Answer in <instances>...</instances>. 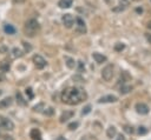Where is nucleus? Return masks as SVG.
Wrapping results in <instances>:
<instances>
[{"instance_id": "dca6fc26", "label": "nucleus", "mask_w": 151, "mask_h": 140, "mask_svg": "<svg viewBox=\"0 0 151 140\" xmlns=\"http://www.w3.org/2000/svg\"><path fill=\"white\" fill-rule=\"evenodd\" d=\"M58 5L60 8H70L72 6V0H59Z\"/></svg>"}, {"instance_id": "7c9ffc66", "label": "nucleus", "mask_w": 151, "mask_h": 140, "mask_svg": "<svg viewBox=\"0 0 151 140\" xmlns=\"http://www.w3.org/2000/svg\"><path fill=\"white\" fill-rule=\"evenodd\" d=\"M8 51V48L6 46H0V53H6Z\"/></svg>"}, {"instance_id": "a878e982", "label": "nucleus", "mask_w": 151, "mask_h": 140, "mask_svg": "<svg viewBox=\"0 0 151 140\" xmlns=\"http://www.w3.org/2000/svg\"><path fill=\"white\" fill-rule=\"evenodd\" d=\"M78 125H79V124H78L77 121H76V122H72V124L68 125V128H70V129H76V128L78 127Z\"/></svg>"}, {"instance_id": "f704fd0d", "label": "nucleus", "mask_w": 151, "mask_h": 140, "mask_svg": "<svg viewBox=\"0 0 151 140\" xmlns=\"http://www.w3.org/2000/svg\"><path fill=\"white\" fill-rule=\"evenodd\" d=\"M117 140H126V139H125V136H123V135H119V136L117 138Z\"/></svg>"}, {"instance_id": "c756f323", "label": "nucleus", "mask_w": 151, "mask_h": 140, "mask_svg": "<svg viewBox=\"0 0 151 140\" xmlns=\"http://www.w3.org/2000/svg\"><path fill=\"white\" fill-rule=\"evenodd\" d=\"M124 129H125V132H127V133H133V128L130 127V126H125Z\"/></svg>"}, {"instance_id": "412c9836", "label": "nucleus", "mask_w": 151, "mask_h": 140, "mask_svg": "<svg viewBox=\"0 0 151 140\" xmlns=\"http://www.w3.org/2000/svg\"><path fill=\"white\" fill-rule=\"evenodd\" d=\"M124 48H125V45L122 44V42H118V44L114 45V51H117V52H122Z\"/></svg>"}, {"instance_id": "9d476101", "label": "nucleus", "mask_w": 151, "mask_h": 140, "mask_svg": "<svg viewBox=\"0 0 151 140\" xmlns=\"http://www.w3.org/2000/svg\"><path fill=\"white\" fill-rule=\"evenodd\" d=\"M129 0H119V5L118 7H114L113 8V12H120V11H124L127 6H129Z\"/></svg>"}, {"instance_id": "cd10ccee", "label": "nucleus", "mask_w": 151, "mask_h": 140, "mask_svg": "<svg viewBox=\"0 0 151 140\" xmlns=\"http://www.w3.org/2000/svg\"><path fill=\"white\" fill-rule=\"evenodd\" d=\"M138 133H139V134H145V133H146V128L143 127V126H140V127L138 128Z\"/></svg>"}, {"instance_id": "5701e85b", "label": "nucleus", "mask_w": 151, "mask_h": 140, "mask_svg": "<svg viewBox=\"0 0 151 140\" xmlns=\"http://www.w3.org/2000/svg\"><path fill=\"white\" fill-rule=\"evenodd\" d=\"M129 91H131V87H130V86H125V85L123 84V85H122V87H120V93L125 94V93H127Z\"/></svg>"}, {"instance_id": "1a4fd4ad", "label": "nucleus", "mask_w": 151, "mask_h": 140, "mask_svg": "<svg viewBox=\"0 0 151 140\" xmlns=\"http://www.w3.org/2000/svg\"><path fill=\"white\" fill-rule=\"evenodd\" d=\"M117 101V96L114 95H105V96H101L98 102L99 104H105V102H116Z\"/></svg>"}, {"instance_id": "bb28decb", "label": "nucleus", "mask_w": 151, "mask_h": 140, "mask_svg": "<svg viewBox=\"0 0 151 140\" xmlns=\"http://www.w3.org/2000/svg\"><path fill=\"white\" fill-rule=\"evenodd\" d=\"M26 94H28V98L29 99H32L33 98V93H32V88H26Z\"/></svg>"}, {"instance_id": "423d86ee", "label": "nucleus", "mask_w": 151, "mask_h": 140, "mask_svg": "<svg viewBox=\"0 0 151 140\" xmlns=\"http://www.w3.org/2000/svg\"><path fill=\"white\" fill-rule=\"evenodd\" d=\"M73 22H74V19H73V16L71 14L67 13V14H64L63 15V24L65 25L66 28H71L72 25H73Z\"/></svg>"}, {"instance_id": "58836bf2", "label": "nucleus", "mask_w": 151, "mask_h": 140, "mask_svg": "<svg viewBox=\"0 0 151 140\" xmlns=\"http://www.w3.org/2000/svg\"><path fill=\"white\" fill-rule=\"evenodd\" d=\"M147 27H149V28H150V29H151V21H150V22H149V24H147Z\"/></svg>"}, {"instance_id": "0eeeda50", "label": "nucleus", "mask_w": 151, "mask_h": 140, "mask_svg": "<svg viewBox=\"0 0 151 140\" xmlns=\"http://www.w3.org/2000/svg\"><path fill=\"white\" fill-rule=\"evenodd\" d=\"M76 21H77V32L84 34V33L86 32V26H85L84 20H83L81 18H77Z\"/></svg>"}, {"instance_id": "ea45409f", "label": "nucleus", "mask_w": 151, "mask_h": 140, "mask_svg": "<svg viewBox=\"0 0 151 140\" xmlns=\"http://www.w3.org/2000/svg\"><path fill=\"white\" fill-rule=\"evenodd\" d=\"M0 94H1V91H0Z\"/></svg>"}, {"instance_id": "4468645a", "label": "nucleus", "mask_w": 151, "mask_h": 140, "mask_svg": "<svg viewBox=\"0 0 151 140\" xmlns=\"http://www.w3.org/2000/svg\"><path fill=\"white\" fill-rule=\"evenodd\" d=\"M72 115H73V112H72V111H66V112H64V113L61 114V116H60V122H65L66 120H68L70 118H72Z\"/></svg>"}, {"instance_id": "c9c22d12", "label": "nucleus", "mask_w": 151, "mask_h": 140, "mask_svg": "<svg viewBox=\"0 0 151 140\" xmlns=\"http://www.w3.org/2000/svg\"><path fill=\"white\" fill-rule=\"evenodd\" d=\"M24 1H25V0H13V2H14V4H17V2L19 4V2H24Z\"/></svg>"}, {"instance_id": "f8f14e48", "label": "nucleus", "mask_w": 151, "mask_h": 140, "mask_svg": "<svg viewBox=\"0 0 151 140\" xmlns=\"http://www.w3.org/2000/svg\"><path fill=\"white\" fill-rule=\"evenodd\" d=\"M92 56L96 60V62H98V64H103V62L106 61V56L103 55V54H100V53H93Z\"/></svg>"}, {"instance_id": "ddd939ff", "label": "nucleus", "mask_w": 151, "mask_h": 140, "mask_svg": "<svg viewBox=\"0 0 151 140\" xmlns=\"http://www.w3.org/2000/svg\"><path fill=\"white\" fill-rule=\"evenodd\" d=\"M4 31H5V33L6 34H14L15 32H17V29H15V27L14 26H12V25H9V24H6V25H4Z\"/></svg>"}, {"instance_id": "6ab92c4d", "label": "nucleus", "mask_w": 151, "mask_h": 140, "mask_svg": "<svg viewBox=\"0 0 151 140\" xmlns=\"http://www.w3.org/2000/svg\"><path fill=\"white\" fill-rule=\"evenodd\" d=\"M12 53H13V56H14V58H21V56H22V54H24V53H22V51H21V49H19V48H17V47H15V48H13Z\"/></svg>"}, {"instance_id": "4be33fe9", "label": "nucleus", "mask_w": 151, "mask_h": 140, "mask_svg": "<svg viewBox=\"0 0 151 140\" xmlns=\"http://www.w3.org/2000/svg\"><path fill=\"white\" fill-rule=\"evenodd\" d=\"M66 65H67L68 68H73L74 65H76V62H74L73 59H71V58H66Z\"/></svg>"}, {"instance_id": "473e14b6", "label": "nucleus", "mask_w": 151, "mask_h": 140, "mask_svg": "<svg viewBox=\"0 0 151 140\" xmlns=\"http://www.w3.org/2000/svg\"><path fill=\"white\" fill-rule=\"evenodd\" d=\"M78 64H79V71L81 72L83 68H84V64H83V61H78Z\"/></svg>"}, {"instance_id": "2f4dec72", "label": "nucleus", "mask_w": 151, "mask_h": 140, "mask_svg": "<svg viewBox=\"0 0 151 140\" xmlns=\"http://www.w3.org/2000/svg\"><path fill=\"white\" fill-rule=\"evenodd\" d=\"M44 113H45V114H48V115H51V114L53 113V109L50 107V108H47L46 111H44Z\"/></svg>"}, {"instance_id": "e433bc0d", "label": "nucleus", "mask_w": 151, "mask_h": 140, "mask_svg": "<svg viewBox=\"0 0 151 140\" xmlns=\"http://www.w3.org/2000/svg\"><path fill=\"white\" fill-rule=\"evenodd\" d=\"M57 140H66V139H65V138H64V136H59V138H58V139H57Z\"/></svg>"}, {"instance_id": "20e7f679", "label": "nucleus", "mask_w": 151, "mask_h": 140, "mask_svg": "<svg viewBox=\"0 0 151 140\" xmlns=\"http://www.w3.org/2000/svg\"><path fill=\"white\" fill-rule=\"evenodd\" d=\"M0 127H1V128H4V129L12 131V129L14 128V124H13L9 119H7V118H5V116L0 115Z\"/></svg>"}, {"instance_id": "72a5a7b5", "label": "nucleus", "mask_w": 151, "mask_h": 140, "mask_svg": "<svg viewBox=\"0 0 151 140\" xmlns=\"http://www.w3.org/2000/svg\"><path fill=\"white\" fill-rule=\"evenodd\" d=\"M145 36H146V40L151 44V34H145Z\"/></svg>"}, {"instance_id": "b1692460", "label": "nucleus", "mask_w": 151, "mask_h": 140, "mask_svg": "<svg viewBox=\"0 0 151 140\" xmlns=\"http://www.w3.org/2000/svg\"><path fill=\"white\" fill-rule=\"evenodd\" d=\"M90 112H91V106H88V105H87L86 107H84V108H83L81 114H83V115H86V114H88Z\"/></svg>"}, {"instance_id": "39448f33", "label": "nucleus", "mask_w": 151, "mask_h": 140, "mask_svg": "<svg viewBox=\"0 0 151 140\" xmlns=\"http://www.w3.org/2000/svg\"><path fill=\"white\" fill-rule=\"evenodd\" d=\"M33 62H34L35 67L39 68V69H41V68H44L46 66V60L41 55H39V54H35L33 56Z\"/></svg>"}, {"instance_id": "4c0bfd02", "label": "nucleus", "mask_w": 151, "mask_h": 140, "mask_svg": "<svg viewBox=\"0 0 151 140\" xmlns=\"http://www.w3.org/2000/svg\"><path fill=\"white\" fill-rule=\"evenodd\" d=\"M136 11H137V12H138V13H139V12H140V13H142V8H137V9H136Z\"/></svg>"}, {"instance_id": "6e6552de", "label": "nucleus", "mask_w": 151, "mask_h": 140, "mask_svg": "<svg viewBox=\"0 0 151 140\" xmlns=\"http://www.w3.org/2000/svg\"><path fill=\"white\" fill-rule=\"evenodd\" d=\"M136 109H137V112H138L139 114H147V113H149V107H147L145 104H143V102L137 104V105H136Z\"/></svg>"}, {"instance_id": "f03ea898", "label": "nucleus", "mask_w": 151, "mask_h": 140, "mask_svg": "<svg viewBox=\"0 0 151 140\" xmlns=\"http://www.w3.org/2000/svg\"><path fill=\"white\" fill-rule=\"evenodd\" d=\"M40 25L35 19H29L26 24H25V33L28 36H34L35 33L39 31Z\"/></svg>"}, {"instance_id": "9b49d317", "label": "nucleus", "mask_w": 151, "mask_h": 140, "mask_svg": "<svg viewBox=\"0 0 151 140\" xmlns=\"http://www.w3.org/2000/svg\"><path fill=\"white\" fill-rule=\"evenodd\" d=\"M29 136H31L32 140H41V133H40V131L37 129V128H33V129L31 131Z\"/></svg>"}, {"instance_id": "7ed1b4c3", "label": "nucleus", "mask_w": 151, "mask_h": 140, "mask_svg": "<svg viewBox=\"0 0 151 140\" xmlns=\"http://www.w3.org/2000/svg\"><path fill=\"white\" fill-rule=\"evenodd\" d=\"M101 76L105 81H110L113 76V66L112 65H107L103 68L101 71Z\"/></svg>"}, {"instance_id": "f3484780", "label": "nucleus", "mask_w": 151, "mask_h": 140, "mask_svg": "<svg viewBox=\"0 0 151 140\" xmlns=\"http://www.w3.org/2000/svg\"><path fill=\"white\" fill-rule=\"evenodd\" d=\"M9 68H11V66H9L8 61H1V64H0V71L1 72H8Z\"/></svg>"}, {"instance_id": "393cba45", "label": "nucleus", "mask_w": 151, "mask_h": 140, "mask_svg": "<svg viewBox=\"0 0 151 140\" xmlns=\"http://www.w3.org/2000/svg\"><path fill=\"white\" fill-rule=\"evenodd\" d=\"M22 45H24V47H25V51H26V52H29V51L32 49V47H31V45H29V44H27V42H25V41H24V42H22Z\"/></svg>"}, {"instance_id": "a211bd4d", "label": "nucleus", "mask_w": 151, "mask_h": 140, "mask_svg": "<svg viewBox=\"0 0 151 140\" xmlns=\"http://www.w3.org/2000/svg\"><path fill=\"white\" fill-rule=\"evenodd\" d=\"M116 133H117V131H116V128H114L113 126H110V127L107 128L106 134H107V136H109V138H113V136L116 135Z\"/></svg>"}, {"instance_id": "f257e3e1", "label": "nucleus", "mask_w": 151, "mask_h": 140, "mask_svg": "<svg viewBox=\"0 0 151 140\" xmlns=\"http://www.w3.org/2000/svg\"><path fill=\"white\" fill-rule=\"evenodd\" d=\"M86 92L78 87H67L61 93V100L67 105H78L81 101L86 100Z\"/></svg>"}, {"instance_id": "aec40b11", "label": "nucleus", "mask_w": 151, "mask_h": 140, "mask_svg": "<svg viewBox=\"0 0 151 140\" xmlns=\"http://www.w3.org/2000/svg\"><path fill=\"white\" fill-rule=\"evenodd\" d=\"M17 100H18V104H20V105H22V106H25L26 104H27V101H25L24 100V98H22V95H21V93H17Z\"/></svg>"}, {"instance_id": "2eb2a0df", "label": "nucleus", "mask_w": 151, "mask_h": 140, "mask_svg": "<svg viewBox=\"0 0 151 140\" xmlns=\"http://www.w3.org/2000/svg\"><path fill=\"white\" fill-rule=\"evenodd\" d=\"M12 102H13V99H12V98H5L4 100L0 101V107H1V108H6V107L11 106Z\"/></svg>"}, {"instance_id": "c85d7f7f", "label": "nucleus", "mask_w": 151, "mask_h": 140, "mask_svg": "<svg viewBox=\"0 0 151 140\" xmlns=\"http://www.w3.org/2000/svg\"><path fill=\"white\" fill-rule=\"evenodd\" d=\"M41 107H44V104H39V105L34 106V107H33V109H34V111H38V112H40V111H41V109H40Z\"/></svg>"}]
</instances>
